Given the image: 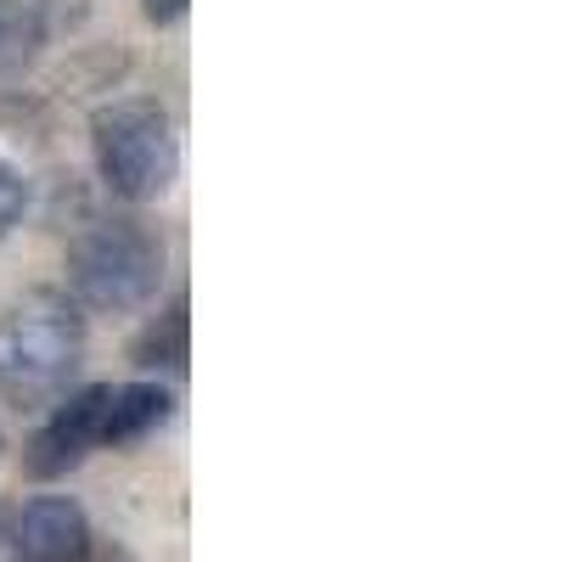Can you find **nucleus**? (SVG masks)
I'll list each match as a JSON object with an SVG mask.
<instances>
[{"label": "nucleus", "instance_id": "1", "mask_svg": "<svg viewBox=\"0 0 562 562\" xmlns=\"http://www.w3.org/2000/svg\"><path fill=\"white\" fill-rule=\"evenodd\" d=\"M85 366V315L57 288H29L0 310V400L45 411L68 394Z\"/></svg>", "mask_w": 562, "mask_h": 562}, {"label": "nucleus", "instance_id": "2", "mask_svg": "<svg viewBox=\"0 0 562 562\" xmlns=\"http://www.w3.org/2000/svg\"><path fill=\"white\" fill-rule=\"evenodd\" d=\"M164 281V237L140 220H90L68 248V299L102 315L140 310Z\"/></svg>", "mask_w": 562, "mask_h": 562}, {"label": "nucleus", "instance_id": "3", "mask_svg": "<svg viewBox=\"0 0 562 562\" xmlns=\"http://www.w3.org/2000/svg\"><path fill=\"white\" fill-rule=\"evenodd\" d=\"M90 147H97V175L113 198L124 203H153L164 198L180 175V135L175 119L147 102L124 97L90 119Z\"/></svg>", "mask_w": 562, "mask_h": 562}, {"label": "nucleus", "instance_id": "4", "mask_svg": "<svg viewBox=\"0 0 562 562\" xmlns=\"http://www.w3.org/2000/svg\"><path fill=\"white\" fill-rule=\"evenodd\" d=\"M108 394L113 383H90L79 394H63L57 411L40 422V434L23 450V473L29 479H68L74 467L90 461V450H108Z\"/></svg>", "mask_w": 562, "mask_h": 562}, {"label": "nucleus", "instance_id": "5", "mask_svg": "<svg viewBox=\"0 0 562 562\" xmlns=\"http://www.w3.org/2000/svg\"><path fill=\"white\" fill-rule=\"evenodd\" d=\"M7 540L18 562H90V518L68 495H34L12 512Z\"/></svg>", "mask_w": 562, "mask_h": 562}, {"label": "nucleus", "instance_id": "6", "mask_svg": "<svg viewBox=\"0 0 562 562\" xmlns=\"http://www.w3.org/2000/svg\"><path fill=\"white\" fill-rule=\"evenodd\" d=\"M169 389L164 383H119L108 394V445H135L147 439L158 422L169 416Z\"/></svg>", "mask_w": 562, "mask_h": 562}, {"label": "nucleus", "instance_id": "7", "mask_svg": "<svg viewBox=\"0 0 562 562\" xmlns=\"http://www.w3.org/2000/svg\"><path fill=\"white\" fill-rule=\"evenodd\" d=\"M140 366H186V299H175L135 344Z\"/></svg>", "mask_w": 562, "mask_h": 562}, {"label": "nucleus", "instance_id": "8", "mask_svg": "<svg viewBox=\"0 0 562 562\" xmlns=\"http://www.w3.org/2000/svg\"><path fill=\"white\" fill-rule=\"evenodd\" d=\"M23 203H29V186H23V175L0 158V237H12V225L23 220Z\"/></svg>", "mask_w": 562, "mask_h": 562}, {"label": "nucleus", "instance_id": "9", "mask_svg": "<svg viewBox=\"0 0 562 562\" xmlns=\"http://www.w3.org/2000/svg\"><path fill=\"white\" fill-rule=\"evenodd\" d=\"M186 7H192V0H140V12H147L153 23H180Z\"/></svg>", "mask_w": 562, "mask_h": 562}, {"label": "nucleus", "instance_id": "10", "mask_svg": "<svg viewBox=\"0 0 562 562\" xmlns=\"http://www.w3.org/2000/svg\"><path fill=\"white\" fill-rule=\"evenodd\" d=\"M7 524H12V506L0 501V540H7Z\"/></svg>", "mask_w": 562, "mask_h": 562}]
</instances>
